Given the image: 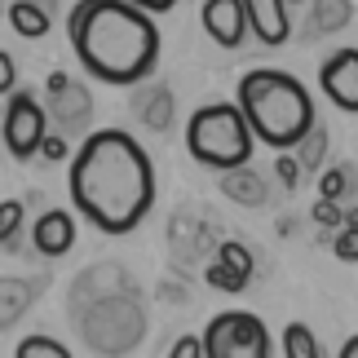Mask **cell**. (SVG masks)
<instances>
[{"mask_svg": "<svg viewBox=\"0 0 358 358\" xmlns=\"http://www.w3.org/2000/svg\"><path fill=\"white\" fill-rule=\"evenodd\" d=\"M252 146H257V133L239 102H203L186 124V150L203 169H217V173L239 169V164L252 159Z\"/></svg>", "mask_w": 358, "mask_h": 358, "instance_id": "cell-4", "label": "cell"}, {"mask_svg": "<svg viewBox=\"0 0 358 358\" xmlns=\"http://www.w3.org/2000/svg\"><path fill=\"white\" fill-rule=\"evenodd\" d=\"M49 13L53 9L36 5V0H13V5L5 9V18H9V27L22 40H40V36H49Z\"/></svg>", "mask_w": 358, "mask_h": 358, "instance_id": "cell-15", "label": "cell"}, {"mask_svg": "<svg viewBox=\"0 0 358 358\" xmlns=\"http://www.w3.org/2000/svg\"><path fill=\"white\" fill-rule=\"evenodd\" d=\"M13 85H18V62H13L5 49H0V98H9Z\"/></svg>", "mask_w": 358, "mask_h": 358, "instance_id": "cell-27", "label": "cell"}, {"mask_svg": "<svg viewBox=\"0 0 358 358\" xmlns=\"http://www.w3.org/2000/svg\"><path fill=\"white\" fill-rule=\"evenodd\" d=\"M49 115L62 124L66 133H85L89 129V115H93V98L85 85H66L62 93H49Z\"/></svg>", "mask_w": 358, "mask_h": 358, "instance_id": "cell-12", "label": "cell"}, {"mask_svg": "<svg viewBox=\"0 0 358 358\" xmlns=\"http://www.w3.org/2000/svg\"><path fill=\"white\" fill-rule=\"evenodd\" d=\"M287 5H310V0H287Z\"/></svg>", "mask_w": 358, "mask_h": 358, "instance_id": "cell-34", "label": "cell"}, {"mask_svg": "<svg viewBox=\"0 0 358 358\" xmlns=\"http://www.w3.org/2000/svg\"><path fill=\"white\" fill-rule=\"evenodd\" d=\"M36 5H45V9H53V0H36Z\"/></svg>", "mask_w": 358, "mask_h": 358, "instance_id": "cell-33", "label": "cell"}, {"mask_svg": "<svg viewBox=\"0 0 358 358\" xmlns=\"http://www.w3.org/2000/svg\"><path fill=\"white\" fill-rule=\"evenodd\" d=\"M0 13H5V5H0Z\"/></svg>", "mask_w": 358, "mask_h": 358, "instance_id": "cell-35", "label": "cell"}, {"mask_svg": "<svg viewBox=\"0 0 358 358\" xmlns=\"http://www.w3.org/2000/svg\"><path fill=\"white\" fill-rule=\"evenodd\" d=\"M350 173H354L350 164L323 169V173H319V195H323V199H345V195H350V186H354V177H350Z\"/></svg>", "mask_w": 358, "mask_h": 358, "instance_id": "cell-21", "label": "cell"}, {"mask_svg": "<svg viewBox=\"0 0 358 358\" xmlns=\"http://www.w3.org/2000/svg\"><path fill=\"white\" fill-rule=\"evenodd\" d=\"M129 5H137V9H146V13H169L177 0H129Z\"/></svg>", "mask_w": 358, "mask_h": 358, "instance_id": "cell-29", "label": "cell"}, {"mask_svg": "<svg viewBox=\"0 0 358 358\" xmlns=\"http://www.w3.org/2000/svg\"><path fill=\"white\" fill-rule=\"evenodd\" d=\"M314 222L341 230V226H345V208H341V199H323L319 195V203H314Z\"/></svg>", "mask_w": 358, "mask_h": 358, "instance_id": "cell-25", "label": "cell"}, {"mask_svg": "<svg viewBox=\"0 0 358 358\" xmlns=\"http://www.w3.org/2000/svg\"><path fill=\"white\" fill-rule=\"evenodd\" d=\"M0 137H5V150L13 159L40 155V142L49 137L45 102H40L36 93H27V89H13V102L5 106V129H0Z\"/></svg>", "mask_w": 358, "mask_h": 358, "instance_id": "cell-6", "label": "cell"}, {"mask_svg": "<svg viewBox=\"0 0 358 358\" xmlns=\"http://www.w3.org/2000/svg\"><path fill=\"white\" fill-rule=\"evenodd\" d=\"M283 358H323L319 336H314L306 323H287L283 327Z\"/></svg>", "mask_w": 358, "mask_h": 358, "instance_id": "cell-18", "label": "cell"}, {"mask_svg": "<svg viewBox=\"0 0 358 358\" xmlns=\"http://www.w3.org/2000/svg\"><path fill=\"white\" fill-rule=\"evenodd\" d=\"M199 22H203V31L213 36V45H222V49H239L243 40L252 36L243 0H203Z\"/></svg>", "mask_w": 358, "mask_h": 358, "instance_id": "cell-8", "label": "cell"}, {"mask_svg": "<svg viewBox=\"0 0 358 358\" xmlns=\"http://www.w3.org/2000/svg\"><path fill=\"white\" fill-rule=\"evenodd\" d=\"M252 270H257L252 252H248L243 243L226 239L222 248H217V261L208 266V283L217 287V292H243L248 279H252Z\"/></svg>", "mask_w": 358, "mask_h": 358, "instance_id": "cell-9", "label": "cell"}, {"mask_svg": "<svg viewBox=\"0 0 358 358\" xmlns=\"http://www.w3.org/2000/svg\"><path fill=\"white\" fill-rule=\"evenodd\" d=\"M222 195L235 199V203H243V208H266L270 186H266V177H261L257 169L239 164V169H226L222 173Z\"/></svg>", "mask_w": 358, "mask_h": 358, "instance_id": "cell-13", "label": "cell"}, {"mask_svg": "<svg viewBox=\"0 0 358 358\" xmlns=\"http://www.w3.org/2000/svg\"><path fill=\"white\" fill-rule=\"evenodd\" d=\"M31 243H36L40 257L71 252V243H76V217L66 213V208H45V213H40V222L31 226Z\"/></svg>", "mask_w": 358, "mask_h": 358, "instance_id": "cell-11", "label": "cell"}, {"mask_svg": "<svg viewBox=\"0 0 358 358\" xmlns=\"http://www.w3.org/2000/svg\"><path fill=\"white\" fill-rule=\"evenodd\" d=\"M243 9H248V27H252V36H257L266 49L287 45V36H292L287 0H243Z\"/></svg>", "mask_w": 358, "mask_h": 358, "instance_id": "cell-10", "label": "cell"}, {"mask_svg": "<svg viewBox=\"0 0 358 358\" xmlns=\"http://www.w3.org/2000/svg\"><path fill=\"white\" fill-rule=\"evenodd\" d=\"M327 248H332V257H336V261L354 266V261H358V226H341V230H332Z\"/></svg>", "mask_w": 358, "mask_h": 358, "instance_id": "cell-23", "label": "cell"}, {"mask_svg": "<svg viewBox=\"0 0 358 358\" xmlns=\"http://www.w3.org/2000/svg\"><path fill=\"white\" fill-rule=\"evenodd\" d=\"M66 190L89 226L102 235H129L155 208V169L137 137L124 129H98L80 137Z\"/></svg>", "mask_w": 358, "mask_h": 358, "instance_id": "cell-1", "label": "cell"}, {"mask_svg": "<svg viewBox=\"0 0 358 358\" xmlns=\"http://www.w3.org/2000/svg\"><path fill=\"white\" fill-rule=\"evenodd\" d=\"M133 111H137V120H142L146 129L164 133V129L173 124V89H169V85H146V89H137V93H133Z\"/></svg>", "mask_w": 358, "mask_h": 358, "instance_id": "cell-14", "label": "cell"}, {"mask_svg": "<svg viewBox=\"0 0 358 358\" xmlns=\"http://www.w3.org/2000/svg\"><path fill=\"white\" fill-rule=\"evenodd\" d=\"M203 354L208 358H270V332L252 310H226L203 327Z\"/></svg>", "mask_w": 358, "mask_h": 358, "instance_id": "cell-5", "label": "cell"}, {"mask_svg": "<svg viewBox=\"0 0 358 358\" xmlns=\"http://www.w3.org/2000/svg\"><path fill=\"white\" fill-rule=\"evenodd\" d=\"M336 358H358V336H350L345 345H341V354H336Z\"/></svg>", "mask_w": 358, "mask_h": 358, "instance_id": "cell-31", "label": "cell"}, {"mask_svg": "<svg viewBox=\"0 0 358 358\" xmlns=\"http://www.w3.org/2000/svg\"><path fill=\"white\" fill-rule=\"evenodd\" d=\"M22 230V199H5L0 203V248H13Z\"/></svg>", "mask_w": 358, "mask_h": 358, "instance_id": "cell-22", "label": "cell"}, {"mask_svg": "<svg viewBox=\"0 0 358 358\" xmlns=\"http://www.w3.org/2000/svg\"><path fill=\"white\" fill-rule=\"evenodd\" d=\"M345 226H358V208H345Z\"/></svg>", "mask_w": 358, "mask_h": 358, "instance_id": "cell-32", "label": "cell"}, {"mask_svg": "<svg viewBox=\"0 0 358 358\" xmlns=\"http://www.w3.org/2000/svg\"><path fill=\"white\" fill-rule=\"evenodd\" d=\"M66 36H71L80 66L115 89L150 80L159 62L155 13L129 5V0H80L66 18Z\"/></svg>", "mask_w": 358, "mask_h": 358, "instance_id": "cell-2", "label": "cell"}, {"mask_svg": "<svg viewBox=\"0 0 358 358\" xmlns=\"http://www.w3.org/2000/svg\"><path fill=\"white\" fill-rule=\"evenodd\" d=\"M274 173H279V182L283 190H296L301 186V159H296V150H274Z\"/></svg>", "mask_w": 358, "mask_h": 358, "instance_id": "cell-24", "label": "cell"}, {"mask_svg": "<svg viewBox=\"0 0 358 358\" xmlns=\"http://www.w3.org/2000/svg\"><path fill=\"white\" fill-rule=\"evenodd\" d=\"M235 102L243 106L257 142L270 146V150H296L301 137L319 124L310 89L301 85L296 76L279 71V66H257V71H248L239 80Z\"/></svg>", "mask_w": 358, "mask_h": 358, "instance_id": "cell-3", "label": "cell"}, {"mask_svg": "<svg viewBox=\"0 0 358 358\" xmlns=\"http://www.w3.org/2000/svg\"><path fill=\"white\" fill-rule=\"evenodd\" d=\"M169 358H208V354H203V336H182L169 350Z\"/></svg>", "mask_w": 358, "mask_h": 358, "instance_id": "cell-28", "label": "cell"}, {"mask_svg": "<svg viewBox=\"0 0 358 358\" xmlns=\"http://www.w3.org/2000/svg\"><path fill=\"white\" fill-rule=\"evenodd\" d=\"M66 85H71V76H66V71H49V76H45V89H49V93H62Z\"/></svg>", "mask_w": 358, "mask_h": 358, "instance_id": "cell-30", "label": "cell"}, {"mask_svg": "<svg viewBox=\"0 0 358 358\" xmlns=\"http://www.w3.org/2000/svg\"><path fill=\"white\" fill-rule=\"evenodd\" d=\"M319 89L323 98L345 115H358V49H336L319 66Z\"/></svg>", "mask_w": 358, "mask_h": 358, "instance_id": "cell-7", "label": "cell"}, {"mask_svg": "<svg viewBox=\"0 0 358 358\" xmlns=\"http://www.w3.org/2000/svg\"><path fill=\"white\" fill-rule=\"evenodd\" d=\"M314 5V31H345L354 18L350 0H310Z\"/></svg>", "mask_w": 358, "mask_h": 358, "instance_id": "cell-17", "label": "cell"}, {"mask_svg": "<svg viewBox=\"0 0 358 358\" xmlns=\"http://www.w3.org/2000/svg\"><path fill=\"white\" fill-rule=\"evenodd\" d=\"M13 358H71V350L62 345V341H53V336H22L18 341V350H13Z\"/></svg>", "mask_w": 358, "mask_h": 358, "instance_id": "cell-20", "label": "cell"}, {"mask_svg": "<svg viewBox=\"0 0 358 358\" xmlns=\"http://www.w3.org/2000/svg\"><path fill=\"white\" fill-rule=\"evenodd\" d=\"M40 292V283H22V279H0V327L18 323L27 310H31V301Z\"/></svg>", "mask_w": 358, "mask_h": 358, "instance_id": "cell-16", "label": "cell"}, {"mask_svg": "<svg viewBox=\"0 0 358 358\" xmlns=\"http://www.w3.org/2000/svg\"><path fill=\"white\" fill-rule=\"evenodd\" d=\"M323 150H327V129L323 124H314V129L301 137V146H296V159H301V169L314 173V169H323Z\"/></svg>", "mask_w": 358, "mask_h": 358, "instance_id": "cell-19", "label": "cell"}, {"mask_svg": "<svg viewBox=\"0 0 358 358\" xmlns=\"http://www.w3.org/2000/svg\"><path fill=\"white\" fill-rule=\"evenodd\" d=\"M40 155H45L49 164H62V159H71V142H66V137H45V142H40Z\"/></svg>", "mask_w": 358, "mask_h": 358, "instance_id": "cell-26", "label": "cell"}]
</instances>
